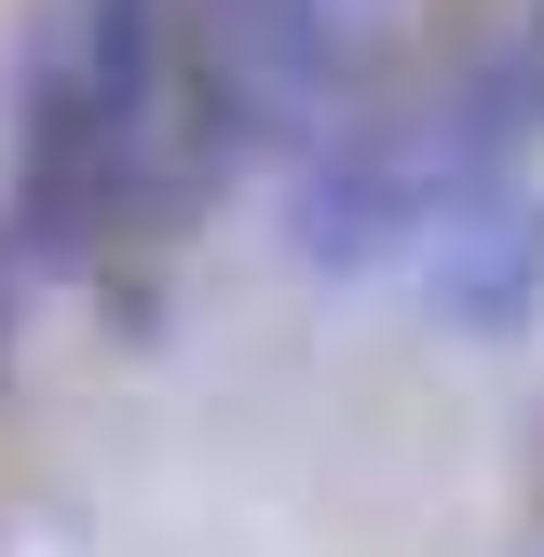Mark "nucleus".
I'll list each match as a JSON object with an SVG mask.
<instances>
[{"label": "nucleus", "instance_id": "obj_1", "mask_svg": "<svg viewBox=\"0 0 544 557\" xmlns=\"http://www.w3.org/2000/svg\"><path fill=\"white\" fill-rule=\"evenodd\" d=\"M544 150V0H368L326 109L286 136V218L326 272H408Z\"/></svg>", "mask_w": 544, "mask_h": 557}, {"label": "nucleus", "instance_id": "obj_2", "mask_svg": "<svg viewBox=\"0 0 544 557\" xmlns=\"http://www.w3.org/2000/svg\"><path fill=\"white\" fill-rule=\"evenodd\" d=\"M41 54L96 136L109 259H163L245 163V0H41Z\"/></svg>", "mask_w": 544, "mask_h": 557}, {"label": "nucleus", "instance_id": "obj_3", "mask_svg": "<svg viewBox=\"0 0 544 557\" xmlns=\"http://www.w3.org/2000/svg\"><path fill=\"white\" fill-rule=\"evenodd\" d=\"M408 272H422V299H435L449 326H517L531 286H544V190H490V205L449 218Z\"/></svg>", "mask_w": 544, "mask_h": 557}]
</instances>
